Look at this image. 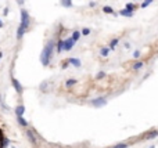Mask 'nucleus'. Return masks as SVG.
Instances as JSON below:
<instances>
[{
  "label": "nucleus",
  "mask_w": 158,
  "mask_h": 148,
  "mask_svg": "<svg viewBox=\"0 0 158 148\" xmlns=\"http://www.w3.org/2000/svg\"><path fill=\"white\" fill-rule=\"evenodd\" d=\"M107 102H108V100L105 97H97V98H93L90 101V104L93 105L94 108H101V107H105Z\"/></svg>",
  "instance_id": "nucleus-4"
},
{
  "label": "nucleus",
  "mask_w": 158,
  "mask_h": 148,
  "mask_svg": "<svg viewBox=\"0 0 158 148\" xmlns=\"http://www.w3.org/2000/svg\"><path fill=\"white\" fill-rule=\"evenodd\" d=\"M125 8H128V10H130V11H133V13H135V10L137 8V6L135 3H126Z\"/></svg>",
  "instance_id": "nucleus-22"
},
{
  "label": "nucleus",
  "mask_w": 158,
  "mask_h": 148,
  "mask_svg": "<svg viewBox=\"0 0 158 148\" xmlns=\"http://www.w3.org/2000/svg\"><path fill=\"white\" fill-rule=\"evenodd\" d=\"M81 32H82V36H87V35H90V29L89 28H83Z\"/></svg>",
  "instance_id": "nucleus-26"
},
{
  "label": "nucleus",
  "mask_w": 158,
  "mask_h": 148,
  "mask_svg": "<svg viewBox=\"0 0 158 148\" xmlns=\"http://www.w3.org/2000/svg\"><path fill=\"white\" fill-rule=\"evenodd\" d=\"M118 43H119V39H118V37H115V39H112L111 42H110V44H108V47H110L111 50H115V47L118 46Z\"/></svg>",
  "instance_id": "nucleus-17"
},
{
  "label": "nucleus",
  "mask_w": 158,
  "mask_h": 148,
  "mask_svg": "<svg viewBox=\"0 0 158 148\" xmlns=\"http://www.w3.org/2000/svg\"><path fill=\"white\" fill-rule=\"evenodd\" d=\"M123 46H125V49H130V43H129V42H125Z\"/></svg>",
  "instance_id": "nucleus-29"
},
{
  "label": "nucleus",
  "mask_w": 158,
  "mask_h": 148,
  "mask_svg": "<svg viewBox=\"0 0 158 148\" xmlns=\"http://www.w3.org/2000/svg\"><path fill=\"white\" fill-rule=\"evenodd\" d=\"M105 76H107V73L103 72V71H100V72H99V73L96 75V79H97V80H101V79H104Z\"/></svg>",
  "instance_id": "nucleus-23"
},
{
  "label": "nucleus",
  "mask_w": 158,
  "mask_h": 148,
  "mask_svg": "<svg viewBox=\"0 0 158 148\" xmlns=\"http://www.w3.org/2000/svg\"><path fill=\"white\" fill-rule=\"evenodd\" d=\"M61 1V6L65 8H71L72 7V0H60Z\"/></svg>",
  "instance_id": "nucleus-19"
},
{
  "label": "nucleus",
  "mask_w": 158,
  "mask_h": 148,
  "mask_svg": "<svg viewBox=\"0 0 158 148\" xmlns=\"http://www.w3.org/2000/svg\"><path fill=\"white\" fill-rule=\"evenodd\" d=\"M119 15H122V17H128V18H130V17H133V11H130V10H128V8H122V10H119V13H118Z\"/></svg>",
  "instance_id": "nucleus-11"
},
{
  "label": "nucleus",
  "mask_w": 158,
  "mask_h": 148,
  "mask_svg": "<svg viewBox=\"0 0 158 148\" xmlns=\"http://www.w3.org/2000/svg\"><path fill=\"white\" fill-rule=\"evenodd\" d=\"M153 1H154V0H144L143 3L140 4V7H141V8H146V7H148V6H150V4L153 3Z\"/></svg>",
  "instance_id": "nucleus-24"
},
{
  "label": "nucleus",
  "mask_w": 158,
  "mask_h": 148,
  "mask_svg": "<svg viewBox=\"0 0 158 148\" xmlns=\"http://www.w3.org/2000/svg\"><path fill=\"white\" fill-rule=\"evenodd\" d=\"M110 51H111V49L110 47H101L100 49V55L101 57H108V54H110Z\"/></svg>",
  "instance_id": "nucleus-15"
},
{
  "label": "nucleus",
  "mask_w": 158,
  "mask_h": 148,
  "mask_svg": "<svg viewBox=\"0 0 158 148\" xmlns=\"http://www.w3.org/2000/svg\"><path fill=\"white\" fill-rule=\"evenodd\" d=\"M2 57H3V53H2V51H0V60H2Z\"/></svg>",
  "instance_id": "nucleus-34"
},
{
  "label": "nucleus",
  "mask_w": 158,
  "mask_h": 148,
  "mask_svg": "<svg viewBox=\"0 0 158 148\" xmlns=\"http://www.w3.org/2000/svg\"><path fill=\"white\" fill-rule=\"evenodd\" d=\"M68 61H69V64L74 65V67H76V68H81V67H82V62H81V60H79V58L71 57V58H68Z\"/></svg>",
  "instance_id": "nucleus-9"
},
{
  "label": "nucleus",
  "mask_w": 158,
  "mask_h": 148,
  "mask_svg": "<svg viewBox=\"0 0 158 148\" xmlns=\"http://www.w3.org/2000/svg\"><path fill=\"white\" fill-rule=\"evenodd\" d=\"M14 112H15V116H22L24 115V112H25V107H24L22 104L17 105L15 109H14Z\"/></svg>",
  "instance_id": "nucleus-10"
},
{
  "label": "nucleus",
  "mask_w": 158,
  "mask_h": 148,
  "mask_svg": "<svg viewBox=\"0 0 158 148\" xmlns=\"http://www.w3.org/2000/svg\"><path fill=\"white\" fill-rule=\"evenodd\" d=\"M4 15H8V8L7 7L4 8Z\"/></svg>",
  "instance_id": "nucleus-32"
},
{
  "label": "nucleus",
  "mask_w": 158,
  "mask_h": 148,
  "mask_svg": "<svg viewBox=\"0 0 158 148\" xmlns=\"http://www.w3.org/2000/svg\"><path fill=\"white\" fill-rule=\"evenodd\" d=\"M8 145H10V140H8L7 137H4L3 140H2V143H0V148H7Z\"/></svg>",
  "instance_id": "nucleus-21"
},
{
  "label": "nucleus",
  "mask_w": 158,
  "mask_h": 148,
  "mask_svg": "<svg viewBox=\"0 0 158 148\" xmlns=\"http://www.w3.org/2000/svg\"><path fill=\"white\" fill-rule=\"evenodd\" d=\"M11 84H13V87L15 89V91H17L18 94H22V91H24V87H22V84L20 83V80L17 79V78H11Z\"/></svg>",
  "instance_id": "nucleus-7"
},
{
  "label": "nucleus",
  "mask_w": 158,
  "mask_h": 148,
  "mask_svg": "<svg viewBox=\"0 0 158 148\" xmlns=\"http://www.w3.org/2000/svg\"><path fill=\"white\" fill-rule=\"evenodd\" d=\"M78 83V80L75 79V78H69V79L65 80V87H72V86H75V84Z\"/></svg>",
  "instance_id": "nucleus-14"
},
{
  "label": "nucleus",
  "mask_w": 158,
  "mask_h": 148,
  "mask_svg": "<svg viewBox=\"0 0 158 148\" xmlns=\"http://www.w3.org/2000/svg\"><path fill=\"white\" fill-rule=\"evenodd\" d=\"M89 6H90V7H96V1H90Z\"/></svg>",
  "instance_id": "nucleus-31"
},
{
  "label": "nucleus",
  "mask_w": 158,
  "mask_h": 148,
  "mask_svg": "<svg viewBox=\"0 0 158 148\" xmlns=\"http://www.w3.org/2000/svg\"><path fill=\"white\" fill-rule=\"evenodd\" d=\"M40 91H43V93H49V91H51V89H53V82H50V80H44V82H42L39 86Z\"/></svg>",
  "instance_id": "nucleus-5"
},
{
  "label": "nucleus",
  "mask_w": 158,
  "mask_h": 148,
  "mask_svg": "<svg viewBox=\"0 0 158 148\" xmlns=\"http://www.w3.org/2000/svg\"><path fill=\"white\" fill-rule=\"evenodd\" d=\"M158 137V130L157 129H151V130H148L147 133H144L143 134V140H154V138H157Z\"/></svg>",
  "instance_id": "nucleus-6"
},
{
  "label": "nucleus",
  "mask_w": 158,
  "mask_h": 148,
  "mask_svg": "<svg viewBox=\"0 0 158 148\" xmlns=\"http://www.w3.org/2000/svg\"><path fill=\"white\" fill-rule=\"evenodd\" d=\"M139 57H140V51L136 50L135 53H133V58H139Z\"/></svg>",
  "instance_id": "nucleus-27"
},
{
  "label": "nucleus",
  "mask_w": 158,
  "mask_h": 148,
  "mask_svg": "<svg viewBox=\"0 0 158 148\" xmlns=\"http://www.w3.org/2000/svg\"><path fill=\"white\" fill-rule=\"evenodd\" d=\"M56 51H57V53L64 51V40H62V39H60L57 43H56Z\"/></svg>",
  "instance_id": "nucleus-13"
},
{
  "label": "nucleus",
  "mask_w": 158,
  "mask_h": 148,
  "mask_svg": "<svg viewBox=\"0 0 158 148\" xmlns=\"http://www.w3.org/2000/svg\"><path fill=\"white\" fill-rule=\"evenodd\" d=\"M81 36H82V32H81V31H74L71 35V37L75 40V42H78V40L81 39Z\"/></svg>",
  "instance_id": "nucleus-16"
},
{
  "label": "nucleus",
  "mask_w": 158,
  "mask_h": 148,
  "mask_svg": "<svg viewBox=\"0 0 158 148\" xmlns=\"http://www.w3.org/2000/svg\"><path fill=\"white\" fill-rule=\"evenodd\" d=\"M53 148H62V147H60V145H53Z\"/></svg>",
  "instance_id": "nucleus-33"
},
{
  "label": "nucleus",
  "mask_w": 158,
  "mask_h": 148,
  "mask_svg": "<svg viewBox=\"0 0 158 148\" xmlns=\"http://www.w3.org/2000/svg\"><path fill=\"white\" fill-rule=\"evenodd\" d=\"M68 65H69V61H68V60H67V61H65V62H62V65H61V67H62V69L68 68Z\"/></svg>",
  "instance_id": "nucleus-28"
},
{
  "label": "nucleus",
  "mask_w": 158,
  "mask_h": 148,
  "mask_svg": "<svg viewBox=\"0 0 158 148\" xmlns=\"http://www.w3.org/2000/svg\"><path fill=\"white\" fill-rule=\"evenodd\" d=\"M54 51H56V43H54V40H51V39L47 40L46 46L43 47V50L40 53V62H42L43 67H47V65L50 64Z\"/></svg>",
  "instance_id": "nucleus-1"
},
{
  "label": "nucleus",
  "mask_w": 158,
  "mask_h": 148,
  "mask_svg": "<svg viewBox=\"0 0 158 148\" xmlns=\"http://www.w3.org/2000/svg\"><path fill=\"white\" fill-rule=\"evenodd\" d=\"M75 40L72 39V37H68V39H64V51H71L75 46Z\"/></svg>",
  "instance_id": "nucleus-8"
},
{
  "label": "nucleus",
  "mask_w": 158,
  "mask_h": 148,
  "mask_svg": "<svg viewBox=\"0 0 158 148\" xmlns=\"http://www.w3.org/2000/svg\"><path fill=\"white\" fill-rule=\"evenodd\" d=\"M143 67H144V62L143 61H135V62H133V65H132V69L137 72V71L143 69Z\"/></svg>",
  "instance_id": "nucleus-12"
},
{
  "label": "nucleus",
  "mask_w": 158,
  "mask_h": 148,
  "mask_svg": "<svg viewBox=\"0 0 158 148\" xmlns=\"http://www.w3.org/2000/svg\"><path fill=\"white\" fill-rule=\"evenodd\" d=\"M17 3L20 4V6H22V4L25 3V0H17Z\"/></svg>",
  "instance_id": "nucleus-30"
},
{
  "label": "nucleus",
  "mask_w": 158,
  "mask_h": 148,
  "mask_svg": "<svg viewBox=\"0 0 158 148\" xmlns=\"http://www.w3.org/2000/svg\"><path fill=\"white\" fill-rule=\"evenodd\" d=\"M20 25L22 28H25L26 31H29V28H31V17H29L28 10H25V8L21 10V22H20Z\"/></svg>",
  "instance_id": "nucleus-3"
},
{
  "label": "nucleus",
  "mask_w": 158,
  "mask_h": 148,
  "mask_svg": "<svg viewBox=\"0 0 158 148\" xmlns=\"http://www.w3.org/2000/svg\"><path fill=\"white\" fill-rule=\"evenodd\" d=\"M103 11H104L105 14H114V15H117V14H115V11H114V8L110 7V6H104V7H103Z\"/></svg>",
  "instance_id": "nucleus-20"
},
{
  "label": "nucleus",
  "mask_w": 158,
  "mask_h": 148,
  "mask_svg": "<svg viewBox=\"0 0 158 148\" xmlns=\"http://www.w3.org/2000/svg\"><path fill=\"white\" fill-rule=\"evenodd\" d=\"M2 26H3V22H2V19H0V28H2Z\"/></svg>",
  "instance_id": "nucleus-35"
},
{
  "label": "nucleus",
  "mask_w": 158,
  "mask_h": 148,
  "mask_svg": "<svg viewBox=\"0 0 158 148\" xmlns=\"http://www.w3.org/2000/svg\"><path fill=\"white\" fill-rule=\"evenodd\" d=\"M17 122H18V125H20V126H22V127L28 126V122H26V120L24 119L22 116H17Z\"/></svg>",
  "instance_id": "nucleus-18"
},
{
  "label": "nucleus",
  "mask_w": 158,
  "mask_h": 148,
  "mask_svg": "<svg viewBox=\"0 0 158 148\" xmlns=\"http://www.w3.org/2000/svg\"><path fill=\"white\" fill-rule=\"evenodd\" d=\"M128 147H129L128 143H119V144L114 145V147H111V148H128Z\"/></svg>",
  "instance_id": "nucleus-25"
},
{
  "label": "nucleus",
  "mask_w": 158,
  "mask_h": 148,
  "mask_svg": "<svg viewBox=\"0 0 158 148\" xmlns=\"http://www.w3.org/2000/svg\"><path fill=\"white\" fill-rule=\"evenodd\" d=\"M25 136H26V138L29 140V143H31V144L35 145V147H38L40 136H38V133H36L35 130H33V129H26L25 130Z\"/></svg>",
  "instance_id": "nucleus-2"
}]
</instances>
